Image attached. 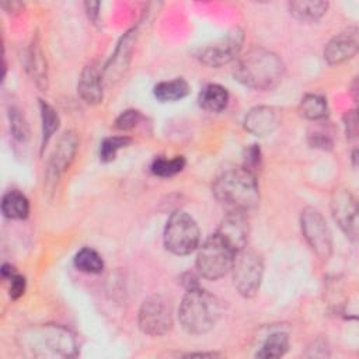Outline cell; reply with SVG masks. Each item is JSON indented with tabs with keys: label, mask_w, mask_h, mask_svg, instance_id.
I'll return each mask as SVG.
<instances>
[{
	"label": "cell",
	"mask_w": 359,
	"mask_h": 359,
	"mask_svg": "<svg viewBox=\"0 0 359 359\" xmlns=\"http://www.w3.org/2000/svg\"><path fill=\"white\" fill-rule=\"evenodd\" d=\"M233 74L245 87L268 91L280 84L285 65L276 53L264 48H254L237 59Z\"/></svg>",
	"instance_id": "6da1fadb"
},
{
	"label": "cell",
	"mask_w": 359,
	"mask_h": 359,
	"mask_svg": "<svg viewBox=\"0 0 359 359\" xmlns=\"http://www.w3.org/2000/svg\"><path fill=\"white\" fill-rule=\"evenodd\" d=\"M213 195L229 210L247 212L259 202V191L254 172L245 167L223 171L213 182Z\"/></svg>",
	"instance_id": "7a4b0ae2"
},
{
	"label": "cell",
	"mask_w": 359,
	"mask_h": 359,
	"mask_svg": "<svg viewBox=\"0 0 359 359\" xmlns=\"http://www.w3.org/2000/svg\"><path fill=\"white\" fill-rule=\"evenodd\" d=\"M220 316L219 300L202 287L188 289L178 309L182 328L194 335L212 330Z\"/></svg>",
	"instance_id": "3957f363"
},
{
	"label": "cell",
	"mask_w": 359,
	"mask_h": 359,
	"mask_svg": "<svg viewBox=\"0 0 359 359\" xmlns=\"http://www.w3.org/2000/svg\"><path fill=\"white\" fill-rule=\"evenodd\" d=\"M236 252L233 248L220 238L216 233L205 240L198 248L196 254V269L198 273L210 280H216L224 276L233 265Z\"/></svg>",
	"instance_id": "277c9868"
},
{
	"label": "cell",
	"mask_w": 359,
	"mask_h": 359,
	"mask_svg": "<svg viewBox=\"0 0 359 359\" xmlns=\"http://www.w3.org/2000/svg\"><path fill=\"white\" fill-rule=\"evenodd\" d=\"M201 233L196 222L184 210H175L164 229V245L175 255H188L199 247Z\"/></svg>",
	"instance_id": "5b68a950"
},
{
	"label": "cell",
	"mask_w": 359,
	"mask_h": 359,
	"mask_svg": "<svg viewBox=\"0 0 359 359\" xmlns=\"http://www.w3.org/2000/svg\"><path fill=\"white\" fill-rule=\"evenodd\" d=\"M24 341L34 349V353L39 356H72L76 353L74 337L67 330L57 325L32 328L24 337Z\"/></svg>",
	"instance_id": "8992f818"
},
{
	"label": "cell",
	"mask_w": 359,
	"mask_h": 359,
	"mask_svg": "<svg viewBox=\"0 0 359 359\" xmlns=\"http://www.w3.org/2000/svg\"><path fill=\"white\" fill-rule=\"evenodd\" d=\"M231 273L234 287L241 296H255L259 290L264 275V262L261 255L252 250H247V247L240 250L234 255Z\"/></svg>",
	"instance_id": "52a82bcc"
},
{
	"label": "cell",
	"mask_w": 359,
	"mask_h": 359,
	"mask_svg": "<svg viewBox=\"0 0 359 359\" xmlns=\"http://www.w3.org/2000/svg\"><path fill=\"white\" fill-rule=\"evenodd\" d=\"M139 327L151 337L167 334L172 328L171 303L161 294H153L143 300L139 310Z\"/></svg>",
	"instance_id": "ba28073f"
},
{
	"label": "cell",
	"mask_w": 359,
	"mask_h": 359,
	"mask_svg": "<svg viewBox=\"0 0 359 359\" xmlns=\"http://www.w3.org/2000/svg\"><path fill=\"white\" fill-rule=\"evenodd\" d=\"M302 231L313 252L327 261L332 252V237L324 216L314 208H306L300 217Z\"/></svg>",
	"instance_id": "9c48e42d"
},
{
	"label": "cell",
	"mask_w": 359,
	"mask_h": 359,
	"mask_svg": "<svg viewBox=\"0 0 359 359\" xmlns=\"http://www.w3.org/2000/svg\"><path fill=\"white\" fill-rule=\"evenodd\" d=\"M243 42L244 34L241 29L236 28L220 41L201 48L199 52L196 53V57L206 66L220 67L237 57Z\"/></svg>",
	"instance_id": "30bf717a"
},
{
	"label": "cell",
	"mask_w": 359,
	"mask_h": 359,
	"mask_svg": "<svg viewBox=\"0 0 359 359\" xmlns=\"http://www.w3.org/2000/svg\"><path fill=\"white\" fill-rule=\"evenodd\" d=\"M332 217L348 238H358V205L353 195L346 189H335L331 196Z\"/></svg>",
	"instance_id": "8fae6325"
},
{
	"label": "cell",
	"mask_w": 359,
	"mask_h": 359,
	"mask_svg": "<svg viewBox=\"0 0 359 359\" xmlns=\"http://www.w3.org/2000/svg\"><path fill=\"white\" fill-rule=\"evenodd\" d=\"M248 220L245 212L229 210L222 219L216 234L223 238L234 252L245 248L248 241Z\"/></svg>",
	"instance_id": "7c38bea8"
},
{
	"label": "cell",
	"mask_w": 359,
	"mask_h": 359,
	"mask_svg": "<svg viewBox=\"0 0 359 359\" xmlns=\"http://www.w3.org/2000/svg\"><path fill=\"white\" fill-rule=\"evenodd\" d=\"M279 111L273 107L259 105L248 111L244 118V128L255 136L271 135L279 125Z\"/></svg>",
	"instance_id": "4fadbf2b"
},
{
	"label": "cell",
	"mask_w": 359,
	"mask_h": 359,
	"mask_svg": "<svg viewBox=\"0 0 359 359\" xmlns=\"http://www.w3.org/2000/svg\"><path fill=\"white\" fill-rule=\"evenodd\" d=\"M79 149V137L73 130L66 132L57 142L49 160V174L57 178L72 164Z\"/></svg>",
	"instance_id": "5bb4252c"
},
{
	"label": "cell",
	"mask_w": 359,
	"mask_h": 359,
	"mask_svg": "<svg viewBox=\"0 0 359 359\" xmlns=\"http://www.w3.org/2000/svg\"><path fill=\"white\" fill-rule=\"evenodd\" d=\"M358 49H359V41H358L356 31L342 32L334 36L325 45L324 59L330 65H338L353 57L358 53Z\"/></svg>",
	"instance_id": "9a60e30c"
},
{
	"label": "cell",
	"mask_w": 359,
	"mask_h": 359,
	"mask_svg": "<svg viewBox=\"0 0 359 359\" xmlns=\"http://www.w3.org/2000/svg\"><path fill=\"white\" fill-rule=\"evenodd\" d=\"M102 73L95 65H88L83 69L79 83H77V91L80 97L87 104H98L102 101Z\"/></svg>",
	"instance_id": "2e32d148"
},
{
	"label": "cell",
	"mask_w": 359,
	"mask_h": 359,
	"mask_svg": "<svg viewBox=\"0 0 359 359\" xmlns=\"http://www.w3.org/2000/svg\"><path fill=\"white\" fill-rule=\"evenodd\" d=\"M28 72L35 83V86L41 91H46L48 88V67L46 57L42 50L41 42L38 36H35L28 49Z\"/></svg>",
	"instance_id": "e0dca14e"
},
{
	"label": "cell",
	"mask_w": 359,
	"mask_h": 359,
	"mask_svg": "<svg viewBox=\"0 0 359 359\" xmlns=\"http://www.w3.org/2000/svg\"><path fill=\"white\" fill-rule=\"evenodd\" d=\"M135 34H133V31H130L121 39V42L116 48V52L111 59V63L105 69V76L109 77V80H112V77H119L122 74V72H125V69L129 63V59H130L133 43H135V38H136Z\"/></svg>",
	"instance_id": "ac0fdd59"
},
{
	"label": "cell",
	"mask_w": 359,
	"mask_h": 359,
	"mask_svg": "<svg viewBox=\"0 0 359 359\" xmlns=\"http://www.w3.org/2000/svg\"><path fill=\"white\" fill-rule=\"evenodd\" d=\"M290 8V14L302 21V22H316L318 21L328 8V3L327 1H320V0H297V1H292L289 4Z\"/></svg>",
	"instance_id": "d6986e66"
},
{
	"label": "cell",
	"mask_w": 359,
	"mask_h": 359,
	"mask_svg": "<svg viewBox=\"0 0 359 359\" xmlns=\"http://www.w3.org/2000/svg\"><path fill=\"white\" fill-rule=\"evenodd\" d=\"M198 101L205 111L220 112L229 104V93L220 84H208L201 90Z\"/></svg>",
	"instance_id": "ffe728a7"
},
{
	"label": "cell",
	"mask_w": 359,
	"mask_h": 359,
	"mask_svg": "<svg viewBox=\"0 0 359 359\" xmlns=\"http://www.w3.org/2000/svg\"><path fill=\"white\" fill-rule=\"evenodd\" d=\"M1 212L8 219L22 220L29 213V202H28L27 196L22 192H20L17 189L8 191L3 196Z\"/></svg>",
	"instance_id": "44dd1931"
},
{
	"label": "cell",
	"mask_w": 359,
	"mask_h": 359,
	"mask_svg": "<svg viewBox=\"0 0 359 359\" xmlns=\"http://www.w3.org/2000/svg\"><path fill=\"white\" fill-rule=\"evenodd\" d=\"M153 93H154V97L161 102L178 101L188 95L189 84L184 79L178 77V79H172V80H167L156 84Z\"/></svg>",
	"instance_id": "7402d4cb"
},
{
	"label": "cell",
	"mask_w": 359,
	"mask_h": 359,
	"mask_svg": "<svg viewBox=\"0 0 359 359\" xmlns=\"http://www.w3.org/2000/svg\"><path fill=\"white\" fill-rule=\"evenodd\" d=\"M289 349V337L285 332H275L269 335L259 351L257 352V358L273 359L283 356Z\"/></svg>",
	"instance_id": "603a6c76"
},
{
	"label": "cell",
	"mask_w": 359,
	"mask_h": 359,
	"mask_svg": "<svg viewBox=\"0 0 359 359\" xmlns=\"http://www.w3.org/2000/svg\"><path fill=\"white\" fill-rule=\"evenodd\" d=\"M300 112L304 118L311 121L323 119L328 114L327 101L318 94H306L300 101Z\"/></svg>",
	"instance_id": "cb8c5ba5"
},
{
	"label": "cell",
	"mask_w": 359,
	"mask_h": 359,
	"mask_svg": "<svg viewBox=\"0 0 359 359\" xmlns=\"http://www.w3.org/2000/svg\"><path fill=\"white\" fill-rule=\"evenodd\" d=\"M74 265L77 269L86 273H100L104 269V261L101 255L93 248L84 247L74 257Z\"/></svg>",
	"instance_id": "d4e9b609"
},
{
	"label": "cell",
	"mask_w": 359,
	"mask_h": 359,
	"mask_svg": "<svg viewBox=\"0 0 359 359\" xmlns=\"http://www.w3.org/2000/svg\"><path fill=\"white\" fill-rule=\"evenodd\" d=\"M39 107H41V118H42V147H45L46 143L53 136V133L59 129L60 119L57 112L45 101H41Z\"/></svg>",
	"instance_id": "484cf974"
},
{
	"label": "cell",
	"mask_w": 359,
	"mask_h": 359,
	"mask_svg": "<svg viewBox=\"0 0 359 359\" xmlns=\"http://www.w3.org/2000/svg\"><path fill=\"white\" fill-rule=\"evenodd\" d=\"M185 167V158L182 156H177L174 158L158 157L151 164V172L158 177H172L182 171Z\"/></svg>",
	"instance_id": "4316f807"
},
{
	"label": "cell",
	"mask_w": 359,
	"mask_h": 359,
	"mask_svg": "<svg viewBox=\"0 0 359 359\" xmlns=\"http://www.w3.org/2000/svg\"><path fill=\"white\" fill-rule=\"evenodd\" d=\"M130 143V137L128 136H112L105 139L101 143V149H100V157L102 161H112L118 151L126 146H129Z\"/></svg>",
	"instance_id": "83f0119b"
},
{
	"label": "cell",
	"mask_w": 359,
	"mask_h": 359,
	"mask_svg": "<svg viewBox=\"0 0 359 359\" xmlns=\"http://www.w3.org/2000/svg\"><path fill=\"white\" fill-rule=\"evenodd\" d=\"M8 119H10V129L13 136L20 142H25L29 137V128L21 111L15 107H10Z\"/></svg>",
	"instance_id": "f1b7e54d"
},
{
	"label": "cell",
	"mask_w": 359,
	"mask_h": 359,
	"mask_svg": "<svg viewBox=\"0 0 359 359\" xmlns=\"http://www.w3.org/2000/svg\"><path fill=\"white\" fill-rule=\"evenodd\" d=\"M140 121V112L136 109H126L123 111L115 121V128L119 130H128L137 125Z\"/></svg>",
	"instance_id": "f546056e"
},
{
	"label": "cell",
	"mask_w": 359,
	"mask_h": 359,
	"mask_svg": "<svg viewBox=\"0 0 359 359\" xmlns=\"http://www.w3.org/2000/svg\"><path fill=\"white\" fill-rule=\"evenodd\" d=\"M25 292V278L15 273L10 278V297L18 299Z\"/></svg>",
	"instance_id": "4dcf8cb0"
},
{
	"label": "cell",
	"mask_w": 359,
	"mask_h": 359,
	"mask_svg": "<svg viewBox=\"0 0 359 359\" xmlns=\"http://www.w3.org/2000/svg\"><path fill=\"white\" fill-rule=\"evenodd\" d=\"M244 160H245L244 167L252 172V170H254V168H257V167L259 165V161H261L259 147H257L255 144H252L251 147H248V150H247V153H245Z\"/></svg>",
	"instance_id": "1f68e13d"
},
{
	"label": "cell",
	"mask_w": 359,
	"mask_h": 359,
	"mask_svg": "<svg viewBox=\"0 0 359 359\" xmlns=\"http://www.w3.org/2000/svg\"><path fill=\"white\" fill-rule=\"evenodd\" d=\"M310 144L313 147H318V149L325 150V149H331L332 147V140L328 136L323 135V133H314V135H311Z\"/></svg>",
	"instance_id": "d6a6232c"
},
{
	"label": "cell",
	"mask_w": 359,
	"mask_h": 359,
	"mask_svg": "<svg viewBox=\"0 0 359 359\" xmlns=\"http://www.w3.org/2000/svg\"><path fill=\"white\" fill-rule=\"evenodd\" d=\"M358 118H356V114L355 111L349 112L346 115V133L349 137H355L356 133H358Z\"/></svg>",
	"instance_id": "836d02e7"
},
{
	"label": "cell",
	"mask_w": 359,
	"mask_h": 359,
	"mask_svg": "<svg viewBox=\"0 0 359 359\" xmlns=\"http://www.w3.org/2000/svg\"><path fill=\"white\" fill-rule=\"evenodd\" d=\"M84 7H86V11H87L88 18H90L93 22H97V21H98V8H100V3H98V1H86V3H84Z\"/></svg>",
	"instance_id": "e575fe53"
},
{
	"label": "cell",
	"mask_w": 359,
	"mask_h": 359,
	"mask_svg": "<svg viewBox=\"0 0 359 359\" xmlns=\"http://www.w3.org/2000/svg\"><path fill=\"white\" fill-rule=\"evenodd\" d=\"M1 6L7 13H18L22 8V4L20 1H7V3H3Z\"/></svg>",
	"instance_id": "d590c367"
},
{
	"label": "cell",
	"mask_w": 359,
	"mask_h": 359,
	"mask_svg": "<svg viewBox=\"0 0 359 359\" xmlns=\"http://www.w3.org/2000/svg\"><path fill=\"white\" fill-rule=\"evenodd\" d=\"M1 275L4 276V278H11L13 275H15V269L11 266V265H8V264H4L3 265V269H1Z\"/></svg>",
	"instance_id": "8d00e7d4"
}]
</instances>
